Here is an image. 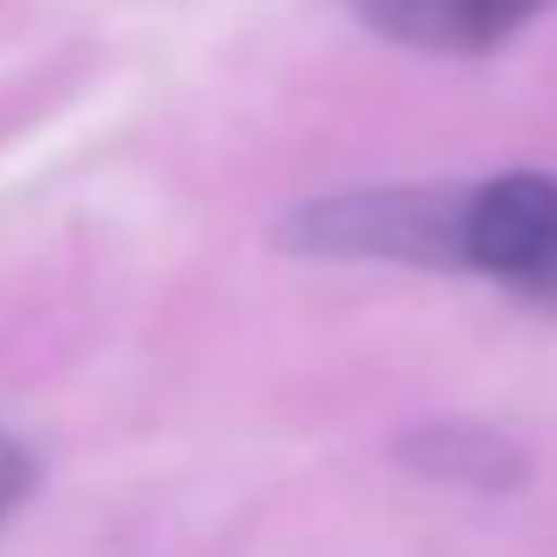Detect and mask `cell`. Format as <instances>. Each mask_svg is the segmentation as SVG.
Segmentation results:
<instances>
[{
  "label": "cell",
  "mask_w": 557,
  "mask_h": 557,
  "mask_svg": "<svg viewBox=\"0 0 557 557\" xmlns=\"http://www.w3.org/2000/svg\"><path fill=\"white\" fill-rule=\"evenodd\" d=\"M409 466L437 480H459V487H480V494H502L522 480V451L508 445L502 431H466V423H437V431H417L403 445Z\"/></svg>",
  "instance_id": "277c9868"
},
{
  "label": "cell",
  "mask_w": 557,
  "mask_h": 557,
  "mask_svg": "<svg viewBox=\"0 0 557 557\" xmlns=\"http://www.w3.org/2000/svg\"><path fill=\"white\" fill-rule=\"evenodd\" d=\"M557 261V177L516 170L466 190V269L530 289Z\"/></svg>",
  "instance_id": "7a4b0ae2"
},
{
  "label": "cell",
  "mask_w": 557,
  "mask_h": 557,
  "mask_svg": "<svg viewBox=\"0 0 557 557\" xmlns=\"http://www.w3.org/2000/svg\"><path fill=\"white\" fill-rule=\"evenodd\" d=\"M388 36L423 50H494L530 22L544 0H360Z\"/></svg>",
  "instance_id": "3957f363"
},
{
  "label": "cell",
  "mask_w": 557,
  "mask_h": 557,
  "mask_svg": "<svg viewBox=\"0 0 557 557\" xmlns=\"http://www.w3.org/2000/svg\"><path fill=\"white\" fill-rule=\"evenodd\" d=\"M283 247L332 261H417L466 269V190H354L283 219Z\"/></svg>",
  "instance_id": "6da1fadb"
},
{
  "label": "cell",
  "mask_w": 557,
  "mask_h": 557,
  "mask_svg": "<svg viewBox=\"0 0 557 557\" xmlns=\"http://www.w3.org/2000/svg\"><path fill=\"white\" fill-rule=\"evenodd\" d=\"M28 494V451L14 437H0V522L14 516V502Z\"/></svg>",
  "instance_id": "5b68a950"
},
{
  "label": "cell",
  "mask_w": 557,
  "mask_h": 557,
  "mask_svg": "<svg viewBox=\"0 0 557 557\" xmlns=\"http://www.w3.org/2000/svg\"><path fill=\"white\" fill-rule=\"evenodd\" d=\"M530 297H544V304H557V261H550V269H544V275H536V283H530Z\"/></svg>",
  "instance_id": "8992f818"
}]
</instances>
